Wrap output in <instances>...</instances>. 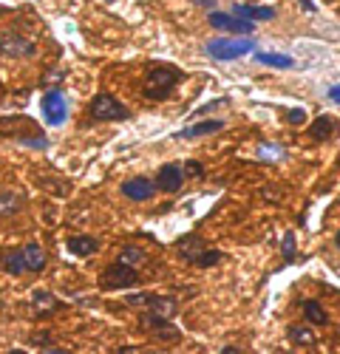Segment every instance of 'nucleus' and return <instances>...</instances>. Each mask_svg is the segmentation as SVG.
Returning a JSON list of instances; mask_svg holds the SVG:
<instances>
[{"instance_id":"nucleus-1","label":"nucleus","mask_w":340,"mask_h":354,"mask_svg":"<svg viewBox=\"0 0 340 354\" xmlns=\"http://www.w3.org/2000/svg\"><path fill=\"white\" fill-rule=\"evenodd\" d=\"M0 270L9 272L12 278L26 275V272H43L46 270V252L40 244H26L20 250H9V252H3Z\"/></svg>"},{"instance_id":"nucleus-22","label":"nucleus","mask_w":340,"mask_h":354,"mask_svg":"<svg viewBox=\"0 0 340 354\" xmlns=\"http://www.w3.org/2000/svg\"><path fill=\"white\" fill-rule=\"evenodd\" d=\"M32 301H35V306H37V309H43V306H48V309H57V301H54V295H51V292H43V289H37V292L32 295Z\"/></svg>"},{"instance_id":"nucleus-6","label":"nucleus","mask_w":340,"mask_h":354,"mask_svg":"<svg viewBox=\"0 0 340 354\" xmlns=\"http://www.w3.org/2000/svg\"><path fill=\"white\" fill-rule=\"evenodd\" d=\"M207 20H210L213 28H224V32H230L236 37H249L255 32V23H249V20H244L233 12H210Z\"/></svg>"},{"instance_id":"nucleus-23","label":"nucleus","mask_w":340,"mask_h":354,"mask_svg":"<svg viewBox=\"0 0 340 354\" xmlns=\"http://www.w3.org/2000/svg\"><path fill=\"white\" fill-rule=\"evenodd\" d=\"M142 258H145V255H142L139 247H125V250L120 252V261H122V263H131V267H133V263H139Z\"/></svg>"},{"instance_id":"nucleus-3","label":"nucleus","mask_w":340,"mask_h":354,"mask_svg":"<svg viewBox=\"0 0 340 354\" xmlns=\"http://www.w3.org/2000/svg\"><path fill=\"white\" fill-rule=\"evenodd\" d=\"M205 51L213 60H238V57L255 51V40L252 37H216L205 46Z\"/></svg>"},{"instance_id":"nucleus-11","label":"nucleus","mask_w":340,"mask_h":354,"mask_svg":"<svg viewBox=\"0 0 340 354\" xmlns=\"http://www.w3.org/2000/svg\"><path fill=\"white\" fill-rule=\"evenodd\" d=\"M337 120L334 116H329V113H323V116H318L315 122L309 125V136L315 139V142H329L332 136H337Z\"/></svg>"},{"instance_id":"nucleus-27","label":"nucleus","mask_w":340,"mask_h":354,"mask_svg":"<svg viewBox=\"0 0 340 354\" xmlns=\"http://www.w3.org/2000/svg\"><path fill=\"white\" fill-rule=\"evenodd\" d=\"M287 120H290L292 125H301V122L306 120V111H303V108H292V111H287Z\"/></svg>"},{"instance_id":"nucleus-13","label":"nucleus","mask_w":340,"mask_h":354,"mask_svg":"<svg viewBox=\"0 0 340 354\" xmlns=\"http://www.w3.org/2000/svg\"><path fill=\"white\" fill-rule=\"evenodd\" d=\"M233 15H238V17H244V20H272L275 17V9H270V6H249V3H236L233 6Z\"/></svg>"},{"instance_id":"nucleus-14","label":"nucleus","mask_w":340,"mask_h":354,"mask_svg":"<svg viewBox=\"0 0 340 354\" xmlns=\"http://www.w3.org/2000/svg\"><path fill=\"white\" fill-rule=\"evenodd\" d=\"M221 128H224V122H221V120H207V122H198V125H190V128L179 131L176 136H179V139H196V136L216 133V131H221Z\"/></svg>"},{"instance_id":"nucleus-15","label":"nucleus","mask_w":340,"mask_h":354,"mask_svg":"<svg viewBox=\"0 0 340 354\" xmlns=\"http://www.w3.org/2000/svg\"><path fill=\"white\" fill-rule=\"evenodd\" d=\"M20 207H23V196L20 193H12V190L0 193V218H9L15 213H20Z\"/></svg>"},{"instance_id":"nucleus-26","label":"nucleus","mask_w":340,"mask_h":354,"mask_svg":"<svg viewBox=\"0 0 340 354\" xmlns=\"http://www.w3.org/2000/svg\"><path fill=\"white\" fill-rule=\"evenodd\" d=\"M32 346H40V348H46V351H51V346H54V340H51V335H35L32 337Z\"/></svg>"},{"instance_id":"nucleus-16","label":"nucleus","mask_w":340,"mask_h":354,"mask_svg":"<svg viewBox=\"0 0 340 354\" xmlns=\"http://www.w3.org/2000/svg\"><path fill=\"white\" fill-rule=\"evenodd\" d=\"M202 250H205V241H202V239H196V235H185V239L176 241V252H179L185 261H193Z\"/></svg>"},{"instance_id":"nucleus-12","label":"nucleus","mask_w":340,"mask_h":354,"mask_svg":"<svg viewBox=\"0 0 340 354\" xmlns=\"http://www.w3.org/2000/svg\"><path fill=\"white\" fill-rule=\"evenodd\" d=\"M66 247H68V252H71V255L88 258V255H94V252L100 250V241H97V239H91V235H74V239H68V241H66Z\"/></svg>"},{"instance_id":"nucleus-17","label":"nucleus","mask_w":340,"mask_h":354,"mask_svg":"<svg viewBox=\"0 0 340 354\" xmlns=\"http://www.w3.org/2000/svg\"><path fill=\"white\" fill-rule=\"evenodd\" d=\"M148 312L156 315V317L170 320V317L176 315V301H173V298H159V295H153L151 304H148Z\"/></svg>"},{"instance_id":"nucleus-7","label":"nucleus","mask_w":340,"mask_h":354,"mask_svg":"<svg viewBox=\"0 0 340 354\" xmlns=\"http://www.w3.org/2000/svg\"><path fill=\"white\" fill-rule=\"evenodd\" d=\"M35 51H37V46L17 32L0 35V54L3 57H35Z\"/></svg>"},{"instance_id":"nucleus-8","label":"nucleus","mask_w":340,"mask_h":354,"mask_svg":"<svg viewBox=\"0 0 340 354\" xmlns=\"http://www.w3.org/2000/svg\"><path fill=\"white\" fill-rule=\"evenodd\" d=\"M43 116L48 125H63L66 116H68V105H66V97L60 91H48L43 97Z\"/></svg>"},{"instance_id":"nucleus-28","label":"nucleus","mask_w":340,"mask_h":354,"mask_svg":"<svg viewBox=\"0 0 340 354\" xmlns=\"http://www.w3.org/2000/svg\"><path fill=\"white\" fill-rule=\"evenodd\" d=\"M283 255L295 258V235L292 232H287V239H283Z\"/></svg>"},{"instance_id":"nucleus-35","label":"nucleus","mask_w":340,"mask_h":354,"mask_svg":"<svg viewBox=\"0 0 340 354\" xmlns=\"http://www.w3.org/2000/svg\"><path fill=\"white\" fill-rule=\"evenodd\" d=\"M0 261H3V252H0Z\"/></svg>"},{"instance_id":"nucleus-18","label":"nucleus","mask_w":340,"mask_h":354,"mask_svg":"<svg viewBox=\"0 0 340 354\" xmlns=\"http://www.w3.org/2000/svg\"><path fill=\"white\" fill-rule=\"evenodd\" d=\"M303 315H306V323H312V326H329V315L321 306V301H306Z\"/></svg>"},{"instance_id":"nucleus-31","label":"nucleus","mask_w":340,"mask_h":354,"mask_svg":"<svg viewBox=\"0 0 340 354\" xmlns=\"http://www.w3.org/2000/svg\"><path fill=\"white\" fill-rule=\"evenodd\" d=\"M221 354H238V348H236V346H224Z\"/></svg>"},{"instance_id":"nucleus-19","label":"nucleus","mask_w":340,"mask_h":354,"mask_svg":"<svg viewBox=\"0 0 340 354\" xmlns=\"http://www.w3.org/2000/svg\"><path fill=\"white\" fill-rule=\"evenodd\" d=\"M287 335H290V343H292V346H315V343H318L315 332H312L309 326H298V323H292Z\"/></svg>"},{"instance_id":"nucleus-10","label":"nucleus","mask_w":340,"mask_h":354,"mask_svg":"<svg viewBox=\"0 0 340 354\" xmlns=\"http://www.w3.org/2000/svg\"><path fill=\"white\" fill-rule=\"evenodd\" d=\"M122 196L131 201H151L156 196V185L148 179V176H136V179H128L122 185Z\"/></svg>"},{"instance_id":"nucleus-4","label":"nucleus","mask_w":340,"mask_h":354,"mask_svg":"<svg viewBox=\"0 0 340 354\" xmlns=\"http://www.w3.org/2000/svg\"><path fill=\"white\" fill-rule=\"evenodd\" d=\"M88 116L97 122H125L131 120V111L111 94H97L88 105Z\"/></svg>"},{"instance_id":"nucleus-21","label":"nucleus","mask_w":340,"mask_h":354,"mask_svg":"<svg viewBox=\"0 0 340 354\" xmlns=\"http://www.w3.org/2000/svg\"><path fill=\"white\" fill-rule=\"evenodd\" d=\"M221 258H224V255H221L218 250H202V252L193 258V263H196V267H202V270H207V267H216Z\"/></svg>"},{"instance_id":"nucleus-30","label":"nucleus","mask_w":340,"mask_h":354,"mask_svg":"<svg viewBox=\"0 0 340 354\" xmlns=\"http://www.w3.org/2000/svg\"><path fill=\"white\" fill-rule=\"evenodd\" d=\"M301 9H306V12H315L318 6H315V3H312V0H301Z\"/></svg>"},{"instance_id":"nucleus-5","label":"nucleus","mask_w":340,"mask_h":354,"mask_svg":"<svg viewBox=\"0 0 340 354\" xmlns=\"http://www.w3.org/2000/svg\"><path fill=\"white\" fill-rule=\"evenodd\" d=\"M136 283H139V272L131 267V263H122V261L111 263V267L102 272V278H100V286L108 289V292H113V289H133Z\"/></svg>"},{"instance_id":"nucleus-24","label":"nucleus","mask_w":340,"mask_h":354,"mask_svg":"<svg viewBox=\"0 0 340 354\" xmlns=\"http://www.w3.org/2000/svg\"><path fill=\"white\" fill-rule=\"evenodd\" d=\"M185 176H187V179H205V167H202V162H185Z\"/></svg>"},{"instance_id":"nucleus-9","label":"nucleus","mask_w":340,"mask_h":354,"mask_svg":"<svg viewBox=\"0 0 340 354\" xmlns=\"http://www.w3.org/2000/svg\"><path fill=\"white\" fill-rule=\"evenodd\" d=\"M156 190L162 193H179L182 185H185V170L179 165H162V170L156 173V179H153Z\"/></svg>"},{"instance_id":"nucleus-34","label":"nucleus","mask_w":340,"mask_h":354,"mask_svg":"<svg viewBox=\"0 0 340 354\" xmlns=\"http://www.w3.org/2000/svg\"><path fill=\"white\" fill-rule=\"evenodd\" d=\"M334 244H337V250H340V232H337V235H334Z\"/></svg>"},{"instance_id":"nucleus-32","label":"nucleus","mask_w":340,"mask_h":354,"mask_svg":"<svg viewBox=\"0 0 340 354\" xmlns=\"http://www.w3.org/2000/svg\"><path fill=\"white\" fill-rule=\"evenodd\" d=\"M329 97H332L334 102H340V88H332V91H329Z\"/></svg>"},{"instance_id":"nucleus-29","label":"nucleus","mask_w":340,"mask_h":354,"mask_svg":"<svg viewBox=\"0 0 340 354\" xmlns=\"http://www.w3.org/2000/svg\"><path fill=\"white\" fill-rule=\"evenodd\" d=\"M227 102H230V100H213V102H207V105H202V108H198L196 113H207V111H216V108H221V105H227Z\"/></svg>"},{"instance_id":"nucleus-2","label":"nucleus","mask_w":340,"mask_h":354,"mask_svg":"<svg viewBox=\"0 0 340 354\" xmlns=\"http://www.w3.org/2000/svg\"><path fill=\"white\" fill-rule=\"evenodd\" d=\"M182 71L179 68H173V66H151L148 68V80H145V97H151V100H167L170 97V91L182 82Z\"/></svg>"},{"instance_id":"nucleus-33","label":"nucleus","mask_w":340,"mask_h":354,"mask_svg":"<svg viewBox=\"0 0 340 354\" xmlns=\"http://www.w3.org/2000/svg\"><path fill=\"white\" fill-rule=\"evenodd\" d=\"M198 3H205V6H216V0H198Z\"/></svg>"},{"instance_id":"nucleus-20","label":"nucleus","mask_w":340,"mask_h":354,"mask_svg":"<svg viewBox=\"0 0 340 354\" xmlns=\"http://www.w3.org/2000/svg\"><path fill=\"white\" fill-rule=\"evenodd\" d=\"M255 63H261V66H272V68H292L295 60L287 54H267V51H258L255 54Z\"/></svg>"},{"instance_id":"nucleus-25","label":"nucleus","mask_w":340,"mask_h":354,"mask_svg":"<svg viewBox=\"0 0 340 354\" xmlns=\"http://www.w3.org/2000/svg\"><path fill=\"white\" fill-rule=\"evenodd\" d=\"M151 298H153V295H151V292H145V295H128L125 301H128L131 306H148V304H151Z\"/></svg>"}]
</instances>
